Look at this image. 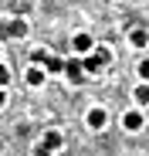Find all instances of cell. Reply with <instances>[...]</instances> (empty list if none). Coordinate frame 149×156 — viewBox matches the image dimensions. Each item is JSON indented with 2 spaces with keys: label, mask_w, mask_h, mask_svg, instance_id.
<instances>
[{
  "label": "cell",
  "mask_w": 149,
  "mask_h": 156,
  "mask_svg": "<svg viewBox=\"0 0 149 156\" xmlns=\"http://www.w3.org/2000/svg\"><path fill=\"white\" fill-rule=\"evenodd\" d=\"M41 68L47 71V78H51V75H61V68H64V58H58V55H44Z\"/></svg>",
  "instance_id": "obj_10"
},
{
  "label": "cell",
  "mask_w": 149,
  "mask_h": 156,
  "mask_svg": "<svg viewBox=\"0 0 149 156\" xmlns=\"http://www.w3.org/2000/svg\"><path fill=\"white\" fill-rule=\"evenodd\" d=\"M61 75H64V82L71 85V88H81L85 85V71H81V61L78 58H71V61H64V68H61Z\"/></svg>",
  "instance_id": "obj_4"
},
{
  "label": "cell",
  "mask_w": 149,
  "mask_h": 156,
  "mask_svg": "<svg viewBox=\"0 0 149 156\" xmlns=\"http://www.w3.org/2000/svg\"><path fill=\"white\" fill-rule=\"evenodd\" d=\"M41 146H47L51 153H61V149H64V133H61L58 126H47L44 136H41Z\"/></svg>",
  "instance_id": "obj_6"
},
{
  "label": "cell",
  "mask_w": 149,
  "mask_h": 156,
  "mask_svg": "<svg viewBox=\"0 0 149 156\" xmlns=\"http://www.w3.org/2000/svg\"><path fill=\"white\" fill-rule=\"evenodd\" d=\"M31 156H54L47 146H41V143H34V149H31Z\"/></svg>",
  "instance_id": "obj_14"
},
{
  "label": "cell",
  "mask_w": 149,
  "mask_h": 156,
  "mask_svg": "<svg viewBox=\"0 0 149 156\" xmlns=\"http://www.w3.org/2000/svg\"><path fill=\"white\" fill-rule=\"evenodd\" d=\"M132 105L142 109V112L149 109V85H146V82H136V88H132Z\"/></svg>",
  "instance_id": "obj_9"
},
{
  "label": "cell",
  "mask_w": 149,
  "mask_h": 156,
  "mask_svg": "<svg viewBox=\"0 0 149 156\" xmlns=\"http://www.w3.org/2000/svg\"><path fill=\"white\" fill-rule=\"evenodd\" d=\"M0 4H7V0H0Z\"/></svg>",
  "instance_id": "obj_17"
},
{
  "label": "cell",
  "mask_w": 149,
  "mask_h": 156,
  "mask_svg": "<svg viewBox=\"0 0 149 156\" xmlns=\"http://www.w3.org/2000/svg\"><path fill=\"white\" fill-rule=\"evenodd\" d=\"M27 34H31V24H27V17H10V20H7V37L20 41V37H27Z\"/></svg>",
  "instance_id": "obj_7"
},
{
  "label": "cell",
  "mask_w": 149,
  "mask_h": 156,
  "mask_svg": "<svg viewBox=\"0 0 149 156\" xmlns=\"http://www.w3.org/2000/svg\"><path fill=\"white\" fill-rule=\"evenodd\" d=\"M10 105V88H0V112Z\"/></svg>",
  "instance_id": "obj_15"
},
{
  "label": "cell",
  "mask_w": 149,
  "mask_h": 156,
  "mask_svg": "<svg viewBox=\"0 0 149 156\" xmlns=\"http://www.w3.org/2000/svg\"><path fill=\"white\" fill-rule=\"evenodd\" d=\"M95 44H98V41H95L88 31H74V34H71V55H74V58H85V55L95 51Z\"/></svg>",
  "instance_id": "obj_3"
},
{
  "label": "cell",
  "mask_w": 149,
  "mask_h": 156,
  "mask_svg": "<svg viewBox=\"0 0 149 156\" xmlns=\"http://www.w3.org/2000/svg\"><path fill=\"white\" fill-rule=\"evenodd\" d=\"M136 78H139V82H146V85H149V55L136 61Z\"/></svg>",
  "instance_id": "obj_12"
},
{
  "label": "cell",
  "mask_w": 149,
  "mask_h": 156,
  "mask_svg": "<svg viewBox=\"0 0 149 156\" xmlns=\"http://www.w3.org/2000/svg\"><path fill=\"white\" fill-rule=\"evenodd\" d=\"M24 85H27L31 92H41L47 85V71L41 65H27V71H24Z\"/></svg>",
  "instance_id": "obj_5"
},
{
  "label": "cell",
  "mask_w": 149,
  "mask_h": 156,
  "mask_svg": "<svg viewBox=\"0 0 149 156\" xmlns=\"http://www.w3.org/2000/svg\"><path fill=\"white\" fill-rule=\"evenodd\" d=\"M81 122H85L88 133H105L109 122H112V112L102 105V102H92V105L85 109V115H81Z\"/></svg>",
  "instance_id": "obj_1"
},
{
  "label": "cell",
  "mask_w": 149,
  "mask_h": 156,
  "mask_svg": "<svg viewBox=\"0 0 149 156\" xmlns=\"http://www.w3.org/2000/svg\"><path fill=\"white\" fill-rule=\"evenodd\" d=\"M0 61H4V44H0Z\"/></svg>",
  "instance_id": "obj_16"
},
{
  "label": "cell",
  "mask_w": 149,
  "mask_h": 156,
  "mask_svg": "<svg viewBox=\"0 0 149 156\" xmlns=\"http://www.w3.org/2000/svg\"><path fill=\"white\" fill-rule=\"evenodd\" d=\"M126 41L136 48V51H142V48H149V27H129V34H126Z\"/></svg>",
  "instance_id": "obj_8"
},
{
  "label": "cell",
  "mask_w": 149,
  "mask_h": 156,
  "mask_svg": "<svg viewBox=\"0 0 149 156\" xmlns=\"http://www.w3.org/2000/svg\"><path fill=\"white\" fill-rule=\"evenodd\" d=\"M119 126L122 129H126V133H142V129H146V112L142 109H136V105H129V109H122L119 112Z\"/></svg>",
  "instance_id": "obj_2"
},
{
  "label": "cell",
  "mask_w": 149,
  "mask_h": 156,
  "mask_svg": "<svg viewBox=\"0 0 149 156\" xmlns=\"http://www.w3.org/2000/svg\"><path fill=\"white\" fill-rule=\"evenodd\" d=\"M92 55H95V58H98V65H102V68H105V65H112V61H115V55H112V51H109V48H105V44H95V51H92Z\"/></svg>",
  "instance_id": "obj_11"
},
{
  "label": "cell",
  "mask_w": 149,
  "mask_h": 156,
  "mask_svg": "<svg viewBox=\"0 0 149 156\" xmlns=\"http://www.w3.org/2000/svg\"><path fill=\"white\" fill-rule=\"evenodd\" d=\"M10 68H7V61H0V88H10Z\"/></svg>",
  "instance_id": "obj_13"
}]
</instances>
